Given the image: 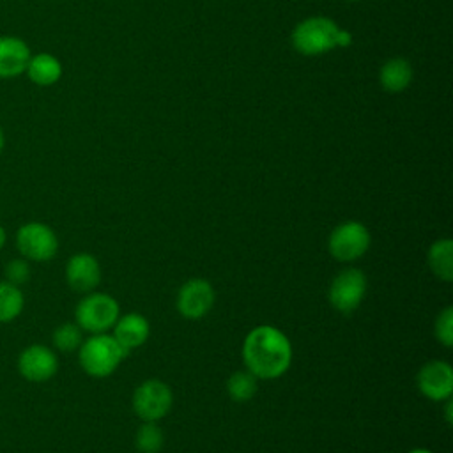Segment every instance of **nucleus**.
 <instances>
[{
    "mask_svg": "<svg viewBox=\"0 0 453 453\" xmlns=\"http://www.w3.org/2000/svg\"><path fill=\"white\" fill-rule=\"evenodd\" d=\"M242 359L257 379H278L290 366L292 345L278 327L257 326L244 338Z\"/></svg>",
    "mask_w": 453,
    "mask_h": 453,
    "instance_id": "obj_1",
    "label": "nucleus"
},
{
    "mask_svg": "<svg viewBox=\"0 0 453 453\" xmlns=\"http://www.w3.org/2000/svg\"><path fill=\"white\" fill-rule=\"evenodd\" d=\"M352 32L326 16L304 18L290 34L294 50L304 57H319L336 48H347L352 44Z\"/></svg>",
    "mask_w": 453,
    "mask_h": 453,
    "instance_id": "obj_2",
    "label": "nucleus"
},
{
    "mask_svg": "<svg viewBox=\"0 0 453 453\" xmlns=\"http://www.w3.org/2000/svg\"><path fill=\"white\" fill-rule=\"evenodd\" d=\"M127 352L119 342L106 333H96L81 342L78 349V361L83 372L90 377L103 379L111 375Z\"/></svg>",
    "mask_w": 453,
    "mask_h": 453,
    "instance_id": "obj_3",
    "label": "nucleus"
},
{
    "mask_svg": "<svg viewBox=\"0 0 453 453\" xmlns=\"http://www.w3.org/2000/svg\"><path fill=\"white\" fill-rule=\"evenodd\" d=\"M76 324L87 333H104L113 327L119 319V303L104 292H88L76 304Z\"/></svg>",
    "mask_w": 453,
    "mask_h": 453,
    "instance_id": "obj_4",
    "label": "nucleus"
},
{
    "mask_svg": "<svg viewBox=\"0 0 453 453\" xmlns=\"http://www.w3.org/2000/svg\"><path fill=\"white\" fill-rule=\"evenodd\" d=\"M16 250L28 262H50L58 251L55 230L42 221H28L16 230Z\"/></svg>",
    "mask_w": 453,
    "mask_h": 453,
    "instance_id": "obj_5",
    "label": "nucleus"
},
{
    "mask_svg": "<svg viewBox=\"0 0 453 453\" xmlns=\"http://www.w3.org/2000/svg\"><path fill=\"white\" fill-rule=\"evenodd\" d=\"M370 232L359 221H343L333 228L327 239L329 253L340 262H352L370 248Z\"/></svg>",
    "mask_w": 453,
    "mask_h": 453,
    "instance_id": "obj_6",
    "label": "nucleus"
},
{
    "mask_svg": "<svg viewBox=\"0 0 453 453\" xmlns=\"http://www.w3.org/2000/svg\"><path fill=\"white\" fill-rule=\"evenodd\" d=\"M173 395L168 384L157 379L142 382L133 395V409L142 421H157L172 409Z\"/></svg>",
    "mask_w": 453,
    "mask_h": 453,
    "instance_id": "obj_7",
    "label": "nucleus"
},
{
    "mask_svg": "<svg viewBox=\"0 0 453 453\" xmlns=\"http://www.w3.org/2000/svg\"><path fill=\"white\" fill-rule=\"evenodd\" d=\"M365 294H366V276L363 274L361 269L347 267L333 278L329 285L327 299L334 310L342 313H350L361 304V301L365 299Z\"/></svg>",
    "mask_w": 453,
    "mask_h": 453,
    "instance_id": "obj_8",
    "label": "nucleus"
},
{
    "mask_svg": "<svg viewBox=\"0 0 453 453\" xmlns=\"http://www.w3.org/2000/svg\"><path fill=\"white\" fill-rule=\"evenodd\" d=\"M16 366L25 380L46 382L55 377L58 370V359L53 349L42 343H32L19 352Z\"/></svg>",
    "mask_w": 453,
    "mask_h": 453,
    "instance_id": "obj_9",
    "label": "nucleus"
},
{
    "mask_svg": "<svg viewBox=\"0 0 453 453\" xmlns=\"http://www.w3.org/2000/svg\"><path fill=\"white\" fill-rule=\"evenodd\" d=\"M214 304V288L203 278L188 280L177 294V310L184 319L198 320L205 317Z\"/></svg>",
    "mask_w": 453,
    "mask_h": 453,
    "instance_id": "obj_10",
    "label": "nucleus"
},
{
    "mask_svg": "<svg viewBox=\"0 0 453 453\" xmlns=\"http://www.w3.org/2000/svg\"><path fill=\"white\" fill-rule=\"evenodd\" d=\"M416 382L419 393L428 400H448L453 393V368L446 361L432 359L419 368Z\"/></svg>",
    "mask_w": 453,
    "mask_h": 453,
    "instance_id": "obj_11",
    "label": "nucleus"
},
{
    "mask_svg": "<svg viewBox=\"0 0 453 453\" xmlns=\"http://www.w3.org/2000/svg\"><path fill=\"white\" fill-rule=\"evenodd\" d=\"M65 281L80 294L92 292L101 281V267L94 255L76 253L65 264Z\"/></svg>",
    "mask_w": 453,
    "mask_h": 453,
    "instance_id": "obj_12",
    "label": "nucleus"
},
{
    "mask_svg": "<svg viewBox=\"0 0 453 453\" xmlns=\"http://www.w3.org/2000/svg\"><path fill=\"white\" fill-rule=\"evenodd\" d=\"M32 50L18 35H0V80H12L25 74Z\"/></svg>",
    "mask_w": 453,
    "mask_h": 453,
    "instance_id": "obj_13",
    "label": "nucleus"
},
{
    "mask_svg": "<svg viewBox=\"0 0 453 453\" xmlns=\"http://www.w3.org/2000/svg\"><path fill=\"white\" fill-rule=\"evenodd\" d=\"M150 333V326L147 319L140 313H126L119 315L117 322L113 324V338L119 342V345L129 354L131 350L142 347Z\"/></svg>",
    "mask_w": 453,
    "mask_h": 453,
    "instance_id": "obj_14",
    "label": "nucleus"
},
{
    "mask_svg": "<svg viewBox=\"0 0 453 453\" xmlns=\"http://www.w3.org/2000/svg\"><path fill=\"white\" fill-rule=\"evenodd\" d=\"M62 74V62L50 51L32 53L25 69V76L37 87H51L60 81Z\"/></svg>",
    "mask_w": 453,
    "mask_h": 453,
    "instance_id": "obj_15",
    "label": "nucleus"
},
{
    "mask_svg": "<svg viewBox=\"0 0 453 453\" xmlns=\"http://www.w3.org/2000/svg\"><path fill=\"white\" fill-rule=\"evenodd\" d=\"M414 78V71L409 60L403 57H391L379 69V83L386 92H403Z\"/></svg>",
    "mask_w": 453,
    "mask_h": 453,
    "instance_id": "obj_16",
    "label": "nucleus"
},
{
    "mask_svg": "<svg viewBox=\"0 0 453 453\" xmlns=\"http://www.w3.org/2000/svg\"><path fill=\"white\" fill-rule=\"evenodd\" d=\"M430 271L442 281L453 280V241L439 239L435 241L426 253Z\"/></svg>",
    "mask_w": 453,
    "mask_h": 453,
    "instance_id": "obj_17",
    "label": "nucleus"
},
{
    "mask_svg": "<svg viewBox=\"0 0 453 453\" xmlns=\"http://www.w3.org/2000/svg\"><path fill=\"white\" fill-rule=\"evenodd\" d=\"M25 308V296L19 287L0 281V324H9L16 320Z\"/></svg>",
    "mask_w": 453,
    "mask_h": 453,
    "instance_id": "obj_18",
    "label": "nucleus"
},
{
    "mask_svg": "<svg viewBox=\"0 0 453 453\" xmlns=\"http://www.w3.org/2000/svg\"><path fill=\"white\" fill-rule=\"evenodd\" d=\"M226 393L234 402H248L257 393V377L248 370L234 372L226 380Z\"/></svg>",
    "mask_w": 453,
    "mask_h": 453,
    "instance_id": "obj_19",
    "label": "nucleus"
},
{
    "mask_svg": "<svg viewBox=\"0 0 453 453\" xmlns=\"http://www.w3.org/2000/svg\"><path fill=\"white\" fill-rule=\"evenodd\" d=\"M83 342V329L76 322H64L55 327L51 334V343L60 352H74Z\"/></svg>",
    "mask_w": 453,
    "mask_h": 453,
    "instance_id": "obj_20",
    "label": "nucleus"
},
{
    "mask_svg": "<svg viewBox=\"0 0 453 453\" xmlns=\"http://www.w3.org/2000/svg\"><path fill=\"white\" fill-rule=\"evenodd\" d=\"M165 442L161 428L156 425V421H143L134 435V446L142 453H157L161 451Z\"/></svg>",
    "mask_w": 453,
    "mask_h": 453,
    "instance_id": "obj_21",
    "label": "nucleus"
},
{
    "mask_svg": "<svg viewBox=\"0 0 453 453\" xmlns=\"http://www.w3.org/2000/svg\"><path fill=\"white\" fill-rule=\"evenodd\" d=\"M435 338L446 347L451 349L453 345V308L446 306L442 311H439L435 324H434Z\"/></svg>",
    "mask_w": 453,
    "mask_h": 453,
    "instance_id": "obj_22",
    "label": "nucleus"
},
{
    "mask_svg": "<svg viewBox=\"0 0 453 453\" xmlns=\"http://www.w3.org/2000/svg\"><path fill=\"white\" fill-rule=\"evenodd\" d=\"M4 276H5V281H9V283H12L16 287L27 283L30 280V262L25 260L23 257L12 258L4 267Z\"/></svg>",
    "mask_w": 453,
    "mask_h": 453,
    "instance_id": "obj_23",
    "label": "nucleus"
},
{
    "mask_svg": "<svg viewBox=\"0 0 453 453\" xmlns=\"http://www.w3.org/2000/svg\"><path fill=\"white\" fill-rule=\"evenodd\" d=\"M453 402L448 398L446 400V409H444V418H446V421H448V425H451L453 423Z\"/></svg>",
    "mask_w": 453,
    "mask_h": 453,
    "instance_id": "obj_24",
    "label": "nucleus"
},
{
    "mask_svg": "<svg viewBox=\"0 0 453 453\" xmlns=\"http://www.w3.org/2000/svg\"><path fill=\"white\" fill-rule=\"evenodd\" d=\"M5 242H7V232H5V228L0 225V251L4 250Z\"/></svg>",
    "mask_w": 453,
    "mask_h": 453,
    "instance_id": "obj_25",
    "label": "nucleus"
},
{
    "mask_svg": "<svg viewBox=\"0 0 453 453\" xmlns=\"http://www.w3.org/2000/svg\"><path fill=\"white\" fill-rule=\"evenodd\" d=\"M4 149H5V133H4V127L0 124V154L4 152Z\"/></svg>",
    "mask_w": 453,
    "mask_h": 453,
    "instance_id": "obj_26",
    "label": "nucleus"
},
{
    "mask_svg": "<svg viewBox=\"0 0 453 453\" xmlns=\"http://www.w3.org/2000/svg\"><path fill=\"white\" fill-rule=\"evenodd\" d=\"M407 453H432V451H428V449H425V448H414V449H411V451H407Z\"/></svg>",
    "mask_w": 453,
    "mask_h": 453,
    "instance_id": "obj_27",
    "label": "nucleus"
},
{
    "mask_svg": "<svg viewBox=\"0 0 453 453\" xmlns=\"http://www.w3.org/2000/svg\"><path fill=\"white\" fill-rule=\"evenodd\" d=\"M343 2H356V0H343Z\"/></svg>",
    "mask_w": 453,
    "mask_h": 453,
    "instance_id": "obj_28",
    "label": "nucleus"
}]
</instances>
